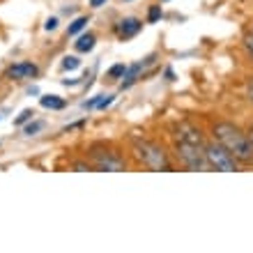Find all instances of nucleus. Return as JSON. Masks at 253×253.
<instances>
[{
	"mask_svg": "<svg viewBox=\"0 0 253 253\" xmlns=\"http://www.w3.org/2000/svg\"><path fill=\"white\" fill-rule=\"evenodd\" d=\"M212 136H214V140H219L221 145L233 154L235 159H237V164H244V166H251L253 164V140L237 125L226 122V120L214 122Z\"/></svg>",
	"mask_w": 253,
	"mask_h": 253,
	"instance_id": "obj_1",
	"label": "nucleus"
},
{
	"mask_svg": "<svg viewBox=\"0 0 253 253\" xmlns=\"http://www.w3.org/2000/svg\"><path fill=\"white\" fill-rule=\"evenodd\" d=\"M131 152L133 157L147 166L150 170H173V164L168 159L166 150L154 143V140H147V138H140V136H131Z\"/></svg>",
	"mask_w": 253,
	"mask_h": 253,
	"instance_id": "obj_2",
	"label": "nucleus"
},
{
	"mask_svg": "<svg viewBox=\"0 0 253 253\" xmlns=\"http://www.w3.org/2000/svg\"><path fill=\"white\" fill-rule=\"evenodd\" d=\"M173 147H175V157L189 170H210L205 159V145L189 143V140H173Z\"/></svg>",
	"mask_w": 253,
	"mask_h": 253,
	"instance_id": "obj_3",
	"label": "nucleus"
},
{
	"mask_svg": "<svg viewBox=\"0 0 253 253\" xmlns=\"http://www.w3.org/2000/svg\"><path fill=\"white\" fill-rule=\"evenodd\" d=\"M205 159L212 170H221V173H235L237 170V159L221 145L219 140L205 143Z\"/></svg>",
	"mask_w": 253,
	"mask_h": 253,
	"instance_id": "obj_4",
	"label": "nucleus"
},
{
	"mask_svg": "<svg viewBox=\"0 0 253 253\" xmlns=\"http://www.w3.org/2000/svg\"><path fill=\"white\" fill-rule=\"evenodd\" d=\"M90 159H92L94 170H108V173H120L126 168L125 157H120L113 150H99V147H92L90 150Z\"/></svg>",
	"mask_w": 253,
	"mask_h": 253,
	"instance_id": "obj_5",
	"label": "nucleus"
},
{
	"mask_svg": "<svg viewBox=\"0 0 253 253\" xmlns=\"http://www.w3.org/2000/svg\"><path fill=\"white\" fill-rule=\"evenodd\" d=\"M7 79L12 81H26V79H35V76H40V67L35 65V62H16L7 69L5 74Z\"/></svg>",
	"mask_w": 253,
	"mask_h": 253,
	"instance_id": "obj_6",
	"label": "nucleus"
},
{
	"mask_svg": "<svg viewBox=\"0 0 253 253\" xmlns=\"http://www.w3.org/2000/svg\"><path fill=\"white\" fill-rule=\"evenodd\" d=\"M152 62V58H147L145 62H136V65H131V67H126V72H125V76H122V81H120V90H126V87H131L136 81H138V76H140V72L145 69L147 65Z\"/></svg>",
	"mask_w": 253,
	"mask_h": 253,
	"instance_id": "obj_7",
	"label": "nucleus"
},
{
	"mask_svg": "<svg viewBox=\"0 0 253 253\" xmlns=\"http://www.w3.org/2000/svg\"><path fill=\"white\" fill-rule=\"evenodd\" d=\"M140 28H143V21L136 19V16H126V19H122L118 23V35H120L122 40H129V37H133V35L138 33Z\"/></svg>",
	"mask_w": 253,
	"mask_h": 253,
	"instance_id": "obj_8",
	"label": "nucleus"
},
{
	"mask_svg": "<svg viewBox=\"0 0 253 253\" xmlns=\"http://www.w3.org/2000/svg\"><path fill=\"white\" fill-rule=\"evenodd\" d=\"M94 44H97V37H94L92 33H85L74 42V48H76L79 53H87V51H92L94 48Z\"/></svg>",
	"mask_w": 253,
	"mask_h": 253,
	"instance_id": "obj_9",
	"label": "nucleus"
},
{
	"mask_svg": "<svg viewBox=\"0 0 253 253\" xmlns=\"http://www.w3.org/2000/svg\"><path fill=\"white\" fill-rule=\"evenodd\" d=\"M87 23H90L87 16H76V19L69 23V28H67V37H76L79 33H83V30L87 28Z\"/></svg>",
	"mask_w": 253,
	"mask_h": 253,
	"instance_id": "obj_10",
	"label": "nucleus"
},
{
	"mask_svg": "<svg viewBox=\"0 0 253 253\" xmlns=\"http://www.w3.org/2000/svg\"><path fill=\"white\" fill-rule=\"evenodd\" d=\"M40 104L44 108H51V111H62V108H65V99L58 97V94H46V97H42Z\"/></svg>",
	"mask_w": 253,
	"mask_h": 253,
	"instance_id": "obj_11",
	"label": "nucleus"
},
{
	"mask_svg": "<svg viewBox=\"0 0 253 253\" xmlns=\"http://www.w3.org/2000/svg\"><path fill=\"white\" fill-rule=\"evenodd\" d=\"M79 67H81V60L76 55H65L62 58V69L65 72H72V69H79Z\"/></svg>",
	"mask_w": 253,
	"mask_h": 253,
	"instance_id": "obj_12",
	"label": "nucleus"
},
{
	"mask_svg": "<svg viewBox=\"0 0 253 253\" xmlns=\"http://www.w3.org/2000/svg\"><path fill=\"white\" fill-rule=\"evenodd\" d=\"M125 72H126V65H125V62H118V65H113L111 69H108V79H111V81L122 79V76H125Z\"/></svg>",
	"mask_w": 253,
	"mask_h": 253,
	"instance_id": "obj_13",
	"label": "nucleus"
},
{
	"mask_svg": "<svg viewBox=\"0 0 253 253\" xmlns=\"http://www.w3.org/2000/svg\"><path fill=\"white\" fill-rule=\"evenodd\" d=\"M161 19V5H152L147 12V23H157Z\"/></svg>",
	"mask_w": 253,
	"mask_h": 253,
	"instance_id": "obj_14",
	"label": "nucleus"
},
{
	"mask_svg": "<svg viewBox=\"0 0 253 253\" xmlns=\"http://www.w3.org/2000/svg\"><path fill=\"white\" fill-rule=\"evenodd\" d=\"M42 129H44V122L37 120V122H30V125L26 126V133H28V136H33V133H40Z\"/></svg>",
	"mask_w": 253,
	"mask_h": 253,
	"instance_id": "obj_15",
	"label": "nucleus"
},
{
	"mask_svg": "<svg viewBox=\"0 0 253 253\" xmlns=\"http://www.w3.org/2000/svg\"><path fill=\"white\" fill-rule=\"evenodd\" d=\"M104 99H106L104 94H97V97H92L90 101H85V104H83V108H99V104H101Z\"/></svg>",
	"mask_w": 253,
	"mask_h": 253,
	"instance_id": "obj_16",
	"label": "nucleus"
},
{
	"mask_svg": "<svg viewBox=\"0 0 253 253\" xmlns=\"http://www.w3.org/2000/svg\"><path fill=\"white\" fill-rule=\"evenodd\" d=\"M74 170H79V173H85V170H94L92 164H83V161H76L74 164Z\"/></svg>",
	"mask_w": 253,
	"mask_h": 253,
	"instance_id": "obj_17",
	"label": "nucleus"
},
{
	"mask_svg": "<svg viewBox=\"0 0 253 253\" xmlns=\"http://www.w3.org/2000/svg\"><path fill=\"white\" fill-rule=\"evenodd\" d=\"M244 48H247V53L253 58V33L247 35V40H244Z\"/></svg>",
	"mask_w": 253,
	"mask_h": 253,
	"instance_id": "obj_18",
	"label": "nucleus"
},
{
	"mask_svg": "<svg viewBox=\"0 0 253 253\" xmlns=\"http://www.w3.org/2000/svg\"><path fill=\"white\" fill-rule=\"evenodd\" d=\"M55 28H58V19H55V16L46 19V23H44V30H48V33H51V30H55Z\"/></svg>",
	"mask_w": 253,
	"mask_h": 253,
	"instance_id": "obj_19",
	"label": "nucleus"
},
{
	"mask_svg": "<svg viewBox=\"0 0 253 253\" xmlns=\"http://www.w3.org/2000/svg\"><path fill=\"white\" fill-rule=\"evenodd\" d=\"M33 118V111H23V113L19 115V120H16V125H23L26 120H30Z\"/></svg>",
	"mask_w": 253,
	"mask_h": 253,
	"instance_id": "obj_20",
	"label": "nucleus"
},
{
	"mask_svg": "<svg viewBox=\"0 0 253 253\" xmlns=\"http://www.w3.org/2000/svg\"><path fill=\"white\" fill-rule=\"evenodd\" d=\"M108 0H90V7H94V9H99V7H104Z\"/></svg>",
	"mask_w": 253,
	"mask_h": 253,
	"instance_id": "obj_21",
	"label": "nucleus"
},
{
	"mask_svg": "<svg viewBox=\"0 0 253 253\" xmlns=\"http://www.w3.org/2000/svg\"><path fill=\"white\" fill-rule=\"evenodd\" d=\"M249 136H251V140H253V126H251V131H249Z\"/></svg>",
	"mask_w": 253,
	"mask_h": 253,
	"instance_id": "obj_22",
	"label": "nucleus"
}]
</instances>
